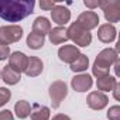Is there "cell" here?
I'll use <instances>...</instances> for the list:
<instances>
[{
    "mask_svg": "<svg viewBox=\"0 0 120 120\" xmlns=\"http://www.w3.org/2000/svg\"><path fill=\"white\" fill-rule=\"evenodd\" d=\"M33 0H0V17L9 23H17L34 13Z\"/></svg>",
    "mask_w": 120,
    "mask_h": 120,
    "instance_id": "1",
    "label": "cell"
},
{
    "mask_svg": "<svg viewBox=\"0 0 120 120\" xmlns=\"http://www.w3.org/2000/svg\"><path fill=\"white\" fill-rule=\"evenodd\" d=\"M113 62H117V52L116 49H112V48H106L103 49L93 64V75L99 78H103V76H107L109 75V69H110V65Z\"/></svg>",
    "mask_w": 120,
    "mask_h": 120,
    "instance_id": "2",
    "label": "cell"
},
{
    "mask_svg": "<svg viewBox=\"0 0 120 120\" xmlns=\"http://www.w3.org/2000/svg\"><path fill=\"white\" fill-rule=\"evenodd\" d=\"M67 34H68V40H72L75 42V45L88 47L92 42V34L89 31L83 30L76 21L72 23L69 26V28H67Z\"/></svg>",
    "mask_w": 120,
    "mask_h": 120,
    "instance_id": "3",
    "label": "cell"
},
{
    "mask_svg": "<svg viewBox=\"0 0 120 120\" xmlns=\"http://www.w3.org/2000/svg\"><path fill=\"white\" fill-rule=\"evenodd\" d=\"M99 7L105 13V19L109 23H117L120 20V2L117 0H103L99 2Z\"/></svg>",
    "mask_w": 120,
    "mask_h": 120,
    "instance_id": "4",
    "label": "cell"
},
{
    "mask_svg": "<svg viewBox=\"0 0 120 120\" xmlns=\"http://www.w3.org/2000/svg\"><path fill=\"white\" fill-rule=\"evenodd\" d=\"M23 35V28L20 26H4L0 27V44L9 45L17 42Z\"/></svg>",
    "mask_w": 120,
    "mask_h": 120,
    "instance_id": "5",
    "label": "cell"
},
{
    "mask_svg": "<svg viewBox=\"0 0 120 120\" xmlns=\"http://www.w3.org/2000/svg\"><path fill=\"white\" fill-rule=\"evenodd\" d=\"M67 93H68V89H67L65 82H62V81L54 82L49 86V98L52 100V107L56 109L59 105H61V102L64 100V98L67 96Z\"/></svg>",
    "mask_w": 120,
    "mask_h": 120,
    "instance_id": "6",
    "label": "cell"
},
{
    "mask_svg": "<svg viewBox=\"0 0 120 120\" xmlns=\"http://www.w3.org/2000/svg\"><path fill=\"white\" fill-rule=\"evenodd\" d=\"M76 23H78L83 30L89 31V30H92V28L98 27V24H99V16H98L95 11L88 10V11H83V13H81V14H79V17H78Z\"/></svg>",
    "mask_w": 120,
    "mask_h": 120,
    "instance_id": "7",
    "label": "cell"
},
{
    "mask_svg": "<svg viewBox=\"0 0 120 120\" xmlns=\"http://www.w3.org/2000/svg\"><path fill=\"white\" fill-rule=\"evenodd\" d=\"M51 19H52L54 23L58 24V27L65 26V24L71 20V11H69L65 6L56 4V6L51 10Z\"/></svg>",
    "mask_w": 120,
    "mask_h": 120,
    "instance_id": "8",
    "label": "cell"
},
{
    "mask_svg": "<svg viewBox=\"0 0 120 120\" xmlns=\"http://www.w3.org/2000/svg\"><path fill=\"white\" fill-rule=\"evenodd\" d=\"M27 62H28V56L24 55L23 52H13L9 56V67L13 68L17 72H23L27 68Z\"/></svg>",
    "mask_w": 120,
    "mask_h": 120,
    "instance_id": "9",
    "label": "cell"
},
{
    "mask_svg": "<svg viewBox=\"0 0 120 120\" xmlns=\"http://www.w3.org/2000/svg\"><path fill=\"white\" fill-rule=\"evenodd\" d=\"M79 49L75 47V45H64L58 49V56L61 61L64 62H68V64H72L75 59L79 56Z\"/></svg>",
    "mask_w": 120,
    "mask_h": 120,
    "instance_id": "10",
    "label": "cell"
},
{
    "mask_svg": "<svg viewBox=\"0 0 120 120\" xmlns=\"http://www.w3.org/2000/svg\"><path fill=\"white\" fill-rule=\"evenodd\" d=\"M71 83H72V88H74L76 92H86V90L90 89V86H92L93 82H92L90 75H88V74H81V75L74 76Z\"/></svg>",
    "mask_w": 120,
    "mask_h": 120,
    "instance_id": "11",
    "label": "cell"
},
{
    "mask_svg": "<svg viewBox=\"0 0 120 120\" xmlns=\"http://www.w3.org/2000/svg\"><path fill=\"white\" fill-rule=\"evenodd\" d=\"M88 106L95 110H100L107 105V96L102 92H92L88 96Z\"/></svg>",
    "mask_w": 120,
    "mask_h": 120,
    "instance_id": "12",
    "label": "cell"
},
{
    "mask_svg": "<svg viewBox=\"0 0 120 120\" xmlns=\"http://www.w3.org/2000/svg\"><path fill=\"white\" fill-rule=\"evenodd\" d=\"M51 31V23L45 17H37L33 23V33L41 37H45Z\"/></svg>",
    "mask_w": 120,
    "mask_h": 120,
    "instance_id": "13",
    "label": "cell"
},
{
    "mask_svg": "<svg viewBox=\"0 0 120 120\" xmlns=\"http://www.w3.org/2000/svg\"><path fill=\"white\" fill-rule=\"evenodd\" d=\"M98 37L102 42H112L116 38V28L113 24H103L99 27Z\"/></svg>",
    "mask_w": 120,
    "mask_h": 120,
    "instance_id": "14",
    "label": "cell"
},
{
    "mask_svg": "<svg viewBox=\"0 0 120 120\" xmlns=\"http://www.w3.org/2000/svg\"><path fill=\"white\" fill-rule=\"evenodd\" d=\"M28 76H37L42 72V61L37 56H30L28 62H27V68L24 71Z\"/></svg>",
    "mask_w": 120,
    "mask_h": 120,
    "instance_id": "15",
    "label": "cell"
},
{
    "mask_svg": "<svg viewBox=\"0 0 120 120\" xmlns=\"http://www.w3.org/2000/svg\"><path fill=\"white\" fill-rule=\"evenodd\" d=\"M48 35H49V40L52 44H62L68 40V34H67L65 27H55L48 33Z\"/></svg>",
    "mask_w": 120,
    "mask_h": 120,
    "instance_id": "16",
    "label": "cell"
},
{
    "mask_svg": "<svg viewBox=\"0 0 120 120\" xmlns=\"http://www.w3.org/2000/svg\"><path fill=\"white\" fill-rule=\"evenodd\" d=\"M2 76H3V81H4L7 85H16L17 82H20V78H21L20 72L14 71V69L10 68V67H6V68L2 71Z\"/></svg>",
    "mask_w": 120,
    "mask_h": 120,
    "instance_id": "17",
    "label": "cell"
},
{
    "mask_svg": "<svg viewBox=\"0 0 120 120\" xmlns=\"http://www.w3.org/2000/svg\"><path fill=\"white\" fill-rule=\"evenodd\" d=\"M49 119V109L45 106L34 105L31 112V120H48Z\"/></svg>",
    "mask_w": 120,
    "mask_h": 120,
    "instance_id": "18",
    "label": "cell"
},
{
    "mask_svg": "<svg viewBox=\"0 0 120 120\" xmlns=\"http://www.w3.org/2000/svg\"><path fill=\"white\" fill-rule=\"evenodd\" d=\"M88 65H89L88 56L83 55V54H79V56L71 64V69H72L74 72H82V71H85V69L88 68Z\"/></svg>",
    "mask_w": 120,
    "mask_h": 120,
    "instance_id": "19",
    "label": "cell"
},
{
    "mask_svg": "<svg viewBox=\"0 0 120 120\" xmlns=\"http://www.w3.org/2000/svg\"><path fill=\"white\" fill-rule=\"evenodd\" d=\"M14 110H16V114H17L20 119H24V117H27V116L31 113V106H30L28 102H26V100H20V102L16 103Z\"/></svg>",
    "mask_w": 120,
    "mask_h": 120,
    "instance_id": "20",
    "label": "cell"
},
{
    "mask_svg": "<svg viewBox=\"0 0 120 120\" xmlns=\"http://www.w3.org/2000/svg\"><path fill=\"white\" fill-rule=\"evenodd\" d=\"M27 45H28L30 48H33V49H40V48H42V45H44V37L31 33V34H28V37H27Z\"/></svg>",
    "mask_w": 120,
    "mask_h": 120,
    "instance_id": "21",
    "label": "cell"
},
{
    "mask_svg": "<svg viewBox=\"0 0 120 120\" xmlns=\"http://www.w3.org/2000/svg\"><path fill=\"white\" fill-rule=\"evenodd\" d=\"M114 85H116V79L112 78V76H109V75L98 79V88H99L100 90H105V92L112 90V89L114 88Z\"/></svg>",
    "mask_w": 120,
    "mask_h": 120,
    "instance_id": "22",
    "label": "cell"
},
{
    "mask_svg": "<svg viewBox=\"0 0 120 120\" xmlns=\"http://www.w3.org/2000/svg\"><path fill=\"white\" fill-rule=\"evenodd\" d=\"M11 98V92L6 88H0V107L3 105H6Z\"/></svg>",
    "mask_w": 120,
    "mask_h": 120,
    "instance_id": "23",
    "label": "cell"
},
{
    "mask_svg": "<svg viewBox=\"0 0 120 120\" xmlns=\"http://www.w3.org/2000/svg\"><path fill=\"white\" fill-rule=\"evenodd\" d=\"M107 119L109 120H120V107L119 106L110 107L109 113H107Z\"/></svg>",
    "mask_w": 120,
    "mask_h": 120,
    "instance_id": "24",
    "label": "cell"
},
{
    "mask_svg": "<svg viewBox=\"0 0 120 120\" xmlns=\"http://www.w3.org/2000/svg\"><path fill=\"white\" fill-rule=\"evenodd\" d=\"M55 6H56V2H54V0H41L40 2V7L45 11H51Z\"/></svg>",
    "mask_w": 120,
    "mask_h": 120,
    "instance_id": "25",
    "label": "cell"
},
{
    "mask_svg": "<svg viewBox=\"0 0 120 120\" xmlns=\"http://www.w3.org/2000/svg\"><path fill=\"white\" fill-rule=\"evenodd\" d=\"M9 54H10V48H9V45L0 44V61H4V59L9 56Z\"/></svg>",
    "mask_w": 120,
    "mask_h": 120,
    "instance_id": "26",
    "label": "cell"
},
{
    "mask_svg": "<svg viewBox=\"0 0 120 120\" xmlns=\"http://www.w3.org/2000/svg\"><path fill=\"white\" fill-rule=\"evenodd\" d=\"M83 4H85L88 9H90V11H93V9L99 7V2H98V0H95V2H92V0H85Z\"/></svg>",
    "mask_w": 120,
    "mask_h": 120,
    "instance_id": "27",
    "label": "cell"
},
{
    "mask_svg": "<svg viewBox=\"0 0 120 120\" xmlns=\"http://www.w3.org/2000/svg\"><path fill=\"white\" fill-rule=\"evenodd\" d=\"M0 120H13V114L9 110H2L0 112Z\"/></svg>",
    "mask_w": 120,
    "mask_h": 120,
    "instance_id": "28",
    "label": "cell"
},
{
    "mask_svg": "<svg viewBox=\"0 0 120 120\" xmlns=\"http://www.w3.org/2000/svg\"><path fill=\"white\" fill-rule=\"evenodd\" d=\"M52 120H71L68 116H65V114H56Z\"/></svg>",
    "mask_w": 120,
    "mask_h": 120,
    "instance_id": "29",
    "label": "cell"
},
{
    "mask_svg": "<svg viewBox=\"0 0 120 120\" xmlns=\"http://www.w3.org/2000/svg\"><path fill=\"white\" fill-rule=\"evenodd\" d=\"M114 98L119 99V83H117V82H116V85H114Z\"/></svg>",
    "mask_w": 120,
    "mask_h": 120,
    "instance_id": "30",
    "label": "cell"
},
{
    "mask_svg": "<svg viewBox=\"0 0 120 120\" xmlns=\"http://www.w3.org/2000/svg\"><path fill=\"white\" fill-rule=\"evenodd\" d=\"M0 76H2V72H0Z\"/></svg>",
    "mask_w": 120,
    "mask_h": 120,
    "instance_id": "31",
    "label": "cell"
}]
</instances>
